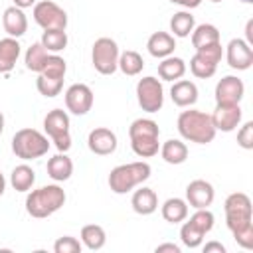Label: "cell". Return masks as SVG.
<instances>
[{
    "instance_id": "4dcf8cb0",
    "label": "cell",
    "mask_w": 253,
    "mask_h": 253,
    "mask_svg": "<svg viewBox=\"0 0 253 253\" xmlns=\"http://www.w3.org/2000/svg\"><path fill=\"white\" fill-rule=\"evenodd\" d=\"M144 67V59L138 51H132V49H126L123 53H119V69L128 75V77H134L142 71Z\"/></svg>"
},
{
    "instance_id": "bcb514c9",
    "label": "cell",
    "mask_w": 253,
    "mask_h": 253,
    "mask_svg": "<svg viewBox=\"0 0 253 253\" xmlns=\"http://www.w3.org/2000/svg\"><path fill=\"white\" fill-rule=\"evenodd\" d=\"M4 132V115H2V111H0V134Z\"/></svg>"
},
{
    "instance_id": "3957f363",
    "label": "cell",
    "mask_w": 253,
    "mask_h": 253,
    "mask_svg": "<svg viewBox=\"0 0 253 253\" xmlns=\"http://www.w3.org/2000/svg\"><path fill=\"white\" fill-rule=\"evenodd\" d=\"M65 204V192L57 184H47L38 190H32L26 198V211L32 217H49Z\"/></svg>"
},
{
    "instance_id": "836d02e7",
    "label": "cell",
    "mask_w": 253,
    "mask_h": 253,
    "mask_svg": "<svg viewBox=\"0 0 253 253\" xmlns=\"http://www.w3.org/2000/svg\"><path fill=\"white\" fill-rule=\"evenodd\" d=\"M36 87L38 91L43 95V97H55L61 93L63 89V79H55V77H45L42 73H38V79H36Z\"/></svg>"
},
{
    "instance_id": "c3c4849f",
    "label": "cell",
    "mask_w": 253,
    "mask_h": 253,
    "mask_svg": "<svg viewBox=\"0 0 253 253\" xmlns=\"http://www.w3.org/2000/svg\"><path fill=\"white\" fill-rule=\"evenodd\" d=\"M210 2H215V4H217V2H221V0H210Z\"/></svg>"
},
{
    "instance_id": "d6a6232c",
    "label": "cell",
    "mask_w": 253,
    "mask_h": 253,
    "mask_svg": "<svg viewBox=\"0 0 253 253\" xmlns=\"http://www.w3.org/2000/svg\"><path fill=\"white\" fill-rule=\"evenodd\" d=\"M204 231L202 229H198L190 219L180 227V239H182V243L188 247V249H196V247H200L202 245V241H204Z\"/></svg>"
},
{
    "instance_id": "ffe728a7",
    "label": "cell",
    "mask_w": 253,
    "mask_h": 253,
    "mask_svg": "<svg viewBox=\"0 0 253 253\" xmlns=\"http://www.w3.org/2000/svg\"><path fill=\"white\" fill-rule=\"evenodd\" d=\"M130 206L138 215H150V213H154L158 210V196H156V192L152 188L142 186L132 194Z\"/></svg>"
},
{
    "instance_id": "b9f144b4",
    "label": "cell",
    "mask_w": 253,
    "mask_h": 253,
    "mask_svg": "<svg viewBox=\"0 0 253 253\" xmlns=\"http://www.w3.org/2000/svg\"><path fill=\"white\" fill-rule=\"evenodd\" d=\"M164 251H170V253H180V247L176 243H162L156 247V253H164Z\"/></svg>"
},
{
    "instance_id": "7402d4cb",
    "label": "cell",
    "mask_w": 253,
    "mask_h": 253,
    "mask_svg": "<svg viewBox=\"0 0 253 253\" xmlns=\"http://www.w3.org/2000/svg\"><path fill=\"white\" fill-rule=\"evenodd\" d=\"M47 176L55 182H65L73 174V162L65 152H59L47 160Z\"/></svg>"
},
{
    "instance_id": "cb8c5ba5",
    "label": "cell",
    "mask_w": 253,
    "mask_h": 253,
    "mask_svg": "<svg viewBox=\"0 0 253 253\" xmlns=\"http://www.w3.org/2000/svg\"><path fill=\"white\" fill-rule=\"evenodd\" d=\"M160 156L168 164H182L188 158V146L178 138H170L160 146Z\"/></svg>"
},
{
    "instance_id": "7dc6e473",
    "label": "cell",
    "mask_w": 253,
    "mask_h": 253,
    "mask_svg": "<svg viewBox=\"0 0 253 253\" xmlns=\"http://www.w3.org/2000/svg\"><path fill=\"white\" fill-rule=\"evenodd\" d=\"M239 2H245V4H253V0H239Z\"/></svg>"
},
{
    "instance_id": "7bdbcfd3",
    "label": "cell",
    "mask_w": 253,
    "mask_h": 253,
    "mask_svg": "<svg viewBox=\"0 0 253 253\" xmlns=\"http://www.w3.org/2000/svg\"><path fill=\"white\" fill-rule=\"evenodd\" d=\"M14 6H18V8H32V6H36V0H14Z\"/></svg>"
},
{
    "instance_id": "60d3db41",
    "label": "cell",
    "mask_w": 253,
    "mask_h": 253,
    "mask_svg": "<svg viewBox=\"0 0 253 253\" xmlns=\"http://www.w3.org/2000/svg\"><path fill=\"white\" fill-rule=\"evenodd\" d=\"M172 4H178V6H182V8H188V10H192V8H198L200 4H202V0H170Z\"/></svg>"
},
{
    "instance_id": "d590c367",
    "label": "cell",
    "mask_w": 253,
    "mask_h": 253,
    "mask_svg": "<svg viewBox=\"0 0 253 253\" xmlns=\"http://www.w3.org/2000/svg\"><path fill=\"white\" fill-rule=\"evenodd\" d=\"M65 71H67V65H65V59L55 55V53H49L43 69H42V75L45 77H55V79H63L65 77Z\"/></svg>"
},
{
    "instance_id": "8d00e7d4",
    "label": "cell",
    "mask_w": 253,
    "mask_h": 253,
    "mask_svg": "<svg viewBox=\"0 0 253 253\" xmlns=\"http://www.w3.org/2000/svg\"><path fill=\"white\" fill-rule=\"evenodd\" d=\"M190 221H192L198 229H202L204 233H210V231H211V227H213L215 217H213V213H211L208 208H202V210H196V211L192 213Z\"/></svg>"
},
{
    "instance_id": "e0dca14e",
    "label": "cell",
    "mask_w": 253,
    "mask_h": 253,
    "mask_svg": "<svg viewBox=\"0 0 253 253\" xmlns=\"http://www.w3.org/2000/svg\"><path fill=\"white\" fill-rule=\"evenodd\" d=\"M2 26H4V32L10 38H16L18 40V38H22L28 32V18H26V14H24L22 8L10 6L2 14Z\"/></svg>"
},
{
    "instance_id": "d6986e66",
    "label": "cell",
    "mask_w": 253,
    "mask_h": 253,
    "mask_svg": "<svg viewBox=\"0 0 253 253\" xmlns=\"http://www.w3.org/2000/svg\"><path fill=\"white\" fill-rule=\"evenodd\" d=\"M170 97H172V103L178 107H192L198 101V87L194 81L178 79L170 89Z\"/></svg>"
},
{
    "instance_id": "9c48e42d",
    "label": "cell",
    "mask_w": 253,
    "mask_h": 253,
    "mask_svg": "<svg viewBox=\"0 0 253 253\" xmlns=\"http://www.w3.org/2000/svg\"><path fill=\"white\" fill-rule=\"evenodd\" d=\"M136 101H138L142 111L158 113L164 105V87H162L160 79H156L152 75H146V77L138 79V83H136Z\"/></svg>"
},
{
    "instance_id": "6da1fadb",
    "label": "cell",
    "mask_w": 253,
    "mask_h": 253,
    "mask_svg": "<svg viewBox=\"0 0 253 253\" xmlns=\"http://www.w3.org/2000/svg\"><path fill=\"white\" fill-rule=\"evenodd\" d=\"M225 211V223L227 229L231 231L233 239L243 247L251 249L253 247V206L247 194L243 192H233L225 198L223 204Z\"/></svg>"
},
{
    "instance_id": "44dd1931",
    "label": "cell",
    "mask_w": 253,
    "mask_h": 253,
    "mask_svg": "<svg viewBox=\"0 0 253 253\" xmlns=\"http://www.w3.org/2000/svg\"><path fill=\"white\" fill-rule=\"evenodd\" d=\"M22 45L16 38H4L0 40V73H10L20 57Z\"/></svg>"
},
{
    "instance_id": "2e32d148",
    "label": "cell",
    "mask_w": 253,
    "mask_h": 253,
    "mask_svg": "<svg viewBox=\"0 0 253 253\" xmlns=\"http://www.w3.org/2000/svg\"><path fill=\"white\" fill-rule=\"evenodd\" d=\"M213 198H215L213 186L210 182H206V180H192L186 186V202L194 210H202V208L211 206Z\"/></svg>"
},
{
    "instance_id": "ab89813d",
    "label": "cell",
    "mask_w": 253,
    "mask_h": 253,
    "mask_svg": "<svg viewBox=\"0 0 253 253\" xmlns=\"http://www.w3.org/2000/svg\"><path fill=\"white\" fill-rule=\"evenodd\" d=\"M211 251H217V253H225V247L219 243V241H210L204 245V253H211Z\"/></svg>"
},
{
    "instance_id": "ba28073f",
    "label": "cell",
    "mask_w": 253,
    "mask_h": 253,
    "mask_svg": "<svg viewBox=\"0 0 253 253\" xmlns=\"http://www.w3.org/2000/svg\"><path fill=\"white\" fill-rule=\"evenodd\" d=\"M119 45L111 38H99L93 43L91 49V61L93 67L101 75H113L119 69Z\"/></svg>"
},
{
    "instance_id": "83f0119b",
    "label": "cell",
    "mask_w": 253,
    "mask_h": 253,
    "mask_svg": "<svg viewBox=\"0 0 253 253\" xmlns=\"http://www.w3.org/2000/svg\"><path fill=\"white\" fill-rule=\"evenodd\" d=\"M217 42H219V30L213 24L194 26V30H192V45L196 49H200L204 45H210V43H217Z\"/></svg>"
},
{
    "instance_id": "484cf974",
    "label": "cell",
    "mask_w": 253,
    "mask_h": 253,
    "mask_svg": "<svg viewBox=\"0 0 253 253\" xmlns=\"http://www.w3.org/2000/svg\"><path fill=\"white\" fill-rule=\"evenodd\" d=\"M34 182H36V172L28 164L16 166L12 170V174H10V184H12V188L16 192H30L32 186H34Z\"/></svg>"
},
{
    "instance_id": "4316f807",
    "label": "cell",
    "mask_w": 253,
    "mask_h": 253,
    "mask_svg": "<svg viewBox=\"0 0 253 253\" xmlns=\"http://www.w3.org/2000/svg\"><path fill=\"white\" fill-rule=\"evenodd\" d=\"M81 243L91 249V251H99L105 247L107 243V233L101 225L97 223H89V225H83L81 227Z\"/></svg>"
},
{
    "instance_id": "8992f818",
    "label": "cell",
    "mask_w": 253,
    "mask_h": 253,
    "mask_svg": "<svg viewBox=\"0 0 253 253\" xmlns=\"http://www.w3.org/2000/svg\"><path fill=\"white\" fill-rule=\"evenodd\" d=\"M49 140L36 128H20L12 136V152L22 160H36L47 154Z\"/></svg>"
},
{
    "instance_id": "f6af8a7d",
    "label": "cell",
    "mask_w": 253,
    "mask_h": 253,
    "mask_svg": "<svg viewBox=\"0 0 253 253\" xmlns=\"http://www.w3.org/2000/svg\"><path fill=\"white\" fill-rule=\"evenodd\" d=\"M4 190H6V180H4V174L0 172V196L4 194Z\"/></svg>"
},
{
    "instance_id": "277c9868",
    "label": "cell",
    "mask_w": 253,
    "mask_h": 253,
    "mask_svg": "<svg viewBox=\"0 0 253 253\" xmlns=\"http://www.w3.org/2000/svg\"><path fill=\"white\" fill-rule=\"evenodd\" d=\"M128 136H130V148L136 156L140 158H150L158 154L160 142V128L152 119H136L128 126Z\"/></svg>"
},
{
    "instance_id": "7c38bea8",
    "label": "cell",
    "mask_w": 253,
    "mask_h": 253,
    "mask_svg": "<svg viewBox=\"0 0 253 253\" xmlns=\"http://www.w3.org/2000/svg\"><path fill=\"white\" fill-rule=\"evenodd\" d=\"M245 95V85L235 75H225L215 85V105H239Z\"/></svg>"
},
{
    "instance_id": "8fae6325",
    "label": "cell",
    "mask_w": 253,
    "mask_h": 253,
    "mask_svg": "<svg viewBox=\"0 0 253 253\" xmlns=\"http://www.w3.org/2000/svg\"><path fill=\"white\" fill-rule=\"evenodd\" d=\"M65 107L69 113L83 117L93 107V91L85 83H73L65 91Z\"/></svg>"
},
{
    "instance_id": "1f68e13d",
    "label": "cell",
    "mask_w": 253,
    "mask_h": 253,
    "mask_svg": "<svg viewBox=\"0 0 253 253\" xmlns=\"http://www.w3.org/2000/svg\"><path fill=\"white\" fill-rule=\"evenodd\" d=\"M40 43L47 51L57 53V51H61V49L67 47V34H65V30H43Z\"/></svg>"
},
{
    "instance_id": "5b68a950",
    "label": "cell",
    "mask_w": 253,
    "mask_h": 253,
    "mask_svg": "<svg viewBox=\"0 0 253 253\" xmlns=\"http://www.w3.org/2000/svg\"><path fill=\"white\" fill-rule=\"evenodd\" d=\"M150 164L148 162H128L119 164L109 174V188L115 194H126L134 190L138 184L146 182L150 178Z\"/></svg>"
},
{
    "instance_id": "d4e9b609",
    "label": "cell",
    "mask_w": 253,
    "mask_h": 253,
    "mask_svg": "<svg viewBox=\"0 0 253 253\" xmlns=\"http://www.w3.org/2000/svg\"><path fill=\"white\" fill-rule=\"evenodd\" d=\"M162 217L168 221V223H180L188 217V202L182 200V198H168L162 208Z\"/></svg>"
},
{
    "instance_id": "7a4b0ae2",
    "label": "cell",
    "mask_w": 253,
    "mask_h": 253,
    "mask_svg": "<svg viewBox=\"0 0 253 253\" xmlns=\"http://www.w3.org/2000/svg\"><path fill=\"white\" fill-rule=\"evenodd\" d=\"M178 132L184 140L188 142H196V144H208L215 138V126L211 123V117L204 111L198 109H190V111H182L178 115L176 121Z\"/></svg>"
},
{
    "instance_id": "e575fe53",
    "label": "cell",
    "mask_w": 253,
    "mask_h": 253,
    "mask_svg": "<svg viewBox=\"0 0 253 253\" xmlns=\"http://www.w3.org/2000/svg\"><path fill=\"white\" fill-rule=\"evenodd\" d=\"M215 69H217V65L206 61L200 53H194V57L190 59V71L198 79H210V77H213L215 75Z\"/></svg>"
},
{
    "instance_id": "603a6c76",
    "label": "cell",
    "mask_w": 253,
    "mask_h": 253,
    "mask_svg": "<svg viewBox=\"0 0 253 253\" xmlns=\"http://www.w3.org/2000/svg\"><path fill=\"white\" fill-rule=\"evenodd\" d=\"M186 73V61L182 57L168 55L158 63V77L162 81H178Z\"/></svg>"
},
{
    "instance_id": "9a60e30c",
    "label": "cell",
    "mask_w": 253,
    "mask_h": 253,
    "mask_svg": "<svg viewBox=\"0 0 253 253\" xmlns=\"http://www.w3.org/2000/svg\"><path fill=\"white\" fill-rule=\"evenodd\" d=\"M241 107L239 105H215V111L210 115L215 130L231 132L241 123Z\"/></svg>"
},
{
    "instance_id": "74e56055",
    "label": "cell",
    "mask_w": 253,
    "mask_h": 253,
    "mask_svg": "<svg viewBox=\"0 0 253 253\" xmlns=\"http://www.w3.org/2000/svg\"><path fill=\"white\" fill-rule=\"evenodd\" d=\"M83 243L71 235H63L53 243V251L55 253H81Z\"/></svg>"
},
{
    "instance_id": "ac0fdd59",
    "label": "cell",
    "mask_w": 253,
    "mask_h": 253,
    "mask_svg": "<svg viewBox=\"0 0 253 253\" xmlns=\"http://www.w3.org/2000/svg\"><path fill=\"white\" fill-rule=\"evenodd\" d=\"M146 47H148V53L152 57H158V59H164L168 55L174 53L176 49V40L172 34L168 32H154L148 42H146Z\"/></svg>"
},
{
    "instance_id": "f35d334b",
    "label": "cell",
    "mask_w": 253,
    "mask_h": 253,
    "mask_svg": "<svg viewBox=\"0 0 253 253\" xmlns=\"http://www.w3.org/2000/svg\"><path fill=\"white\" fill-rule=\"evenodd\" d=\"M237 144L245 150L253 148V121H247L239 130H237Z\"/></svg>"
},
{
    "instance_id": "52a82bcc",
    "label": "cell",
    "mask_w": 253,
    "mask_h": 253,
    "mask_svg": "<svg viewBox=\"0 0 253 253\" xmlns=\"http://www.w3.org/2000/svg\"><path fill=\"white\" fill-rule=\"evenodd\" d=\"M43 130L55 144L59 152H67L71 148V134H69V117L63 109H51L43 119Z\"/></svg>"
},
{
    "instance_id": "30bf717a",
    "label": "cell",
    "mask_w": 253,
    "mask_h": 253,
    "mask_svg": "<svg viewBox=\"0 0 253 253\" xmlns=\"http://www.w3.org/2000/svg\"><path fill=\"white\" fill-rule=\"evenodd\" d=\"M34 20L42 30H65L67 28V12L53 0L36 2Z\"/></svg>"
},
{
    "instance_id": "f1b7e54d",
    "label": "cell",
    "mask_w": 253,
    "mask_h": 253,
    "mask_svg": "<svg viewBox=\"0 0 253 253\" xmlns=\"http://www.w3.org/2000/svg\"><path fill=\"white\" fill-rule=\"evenodd\" d=\"M196 26V20L190 12L182 10V12H176L172 18H170V32L174 38H188L192 34Z\"/></svg>"
},
{
    "instance_id": "ee69618b",
    "label": "cell",
    "mask_w": 253,
    "mask_h": 253,
    "mask_svg": "<svg viewBox=\"0 0 253 253\" xmlns=\"http://www.w3.org/2000/svg\"><path fill=\"white\" fill-rule=\"evenodd\" d=\"M251 30H253V22L249 20V22H247V28H245V36H247V40H245V42H247L249 45L253 43V32H251Z\"/></svg>"
},
{
    "instance_id": "f546056e",
    "label": "cell",
    "mask_w": 253,
    "mask_h": 253,
    "mask_svg": "<svg viewBox=\"0 0 253 253\" xmlns=\"http://www.w3.org/2000/svg\"><path fill=\"white\" fill-rule=\"evenodd\" d=\"M47 57H49L47 49H45L40 42H36V43H32V45L28 47V51H26V55H24V61H26V67H28L30 71L42 73V69H43Z\"/></svg>"
},
{
    "instance_id": "5bb4252c",
    "label": "cell",
    "mask_w": 253,
    "mask_h": 253,
    "mask_svg": "<svg viewBox=\"0 0 253 253\" xmlns=\"http://www.w3.org/2000/svg\"><path fill=\"white\" fill-rule=\"evenodd\" d=\"M117 134L111 130V128H105V126H97L89 132L87 136V146L93 154L97 156H109L117 150Z\"/></svg>"
},
{
    "instance_id": "4fadbf2b",
    "label": "cell",
    "mask_w": 253,
    "mask_h": 253,
    "mask_svg": "<svg viewBox=\"0 0 253 253\" xmlns=\"http://www.w3.org/2000/svg\"><path fill=\"white\" fill-rule=\"evenodd\" d=\"M225 59L231 69L245 71L253 65V49L245 40L233 38L225 47Z\"/></svg>"
}]
</instances>
